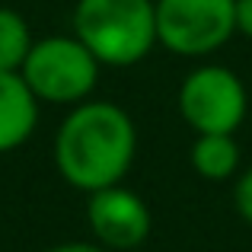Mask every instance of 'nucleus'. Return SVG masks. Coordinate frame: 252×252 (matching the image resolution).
Returning <instances> with one entry per match:
<instances>
[{"mask_svg": "<svg viewBox=\"0 0 252 252\" xmlns=\"http://www.w3.org/2000/svg\"><path fill=\"white\" fill-rule=\"evenodd\" d=\"M137 154V128L115 102L86 99L74 105L55 134V166L67 185L99 191L128 176Z\"/></svg>", "mask_w": 252, "mask_h": 252, "instance_id": "obj_1", "label": "nucleus"}, {"mask_svg": "<svg viewBox=\"0 0 252 252\" xmlns=\"http://www.w3.org/2000/svg\"><path fill=\"white\" fill-rule=\"evenodd\" d=\"M74 35L96 55L99 64L131 67L157 45L154 0H77Z\"/></svg>", "mask_w": 252, "mask_h": 252, "instance_id": "obj_2", "label": "nucleus"}, {"mask_svg": "<svg viewBox=\"0 0 252 252\" xmlns=\"http://www.w3.org/2000/svg\"><path fill=\"white\" fill-rule=\"evenodd\" d=\"M99 67L102 64L96 61V55L77 35H45L32 42L19 77L38 102L80 105L96 90Z\"/></svg>", "mask_w": 252, "mask_h": 252, "instance_id": "obj_3", "label": "nucleus"}, {"mask_svg": "<svg viewBox=\"0 0 252 252\" xmlns=\"http://www.w3.org/2000/svg\"><path fill=\"white\" fill-rule=\"evenodd\" d=\"M157 42L182 58H204L233 38L236 0H154Z\"/></svg>", "mask_w": 252, "mask_h": 252, "instance_id": "obj_4", "label": "nucleus"}, {"mask_svg": "<svg viewBox=\"0 0 252 252\" xmlns=\"http://www.w3.org/2000/svg\"><path fill=\"white\" fill-rule=\"evenodd\" d=\"M246 86L230 67L208 64L179 86V112L195 134H233L246 118Z\"/></svg>", "mask_w": 252, "mask_h": 252, "instance_id": "obj_5", "label": "nucleus"}, {"mask_svg": "<svg viewBox=\"0 0 252 252\" xmlns=\"http://www.w3.org/2000/svg\"><path fill=\"white\" fill-rule=\"evenodd\" d=\"M86 223H90L99 246L112 252H128V249H137L150 236L154 217H150L147 201L137 191L125 189L118 182V185H109V189L90 191Z\"/></svg>", "mask_w": 252, "mask_h": 252, "instance_id": "obj_6", "label": "nucleus"}, {"mask_svg": "<svg viewBox=\"0 0 252 252\" xmlns=\"http://www.w3.org/2000/svg\"><path fill=\"white\" fill-rule=\"evenodd\" d=\"M38 99L16 70H0V154L23 147L38 125Z\"/></svg>", "mask_w": 252, "mask_h": 252, "instance_id": "obj_7", "label": "nucleus"}, {"mask_svg": "<svg viewBox=\"0 0 252 252\" xmlns=\"http://www.w3.org/2000/svg\"><path fill=\"white\" fill-rule=\"evenodd\" d=\"M191 169L208 182H223L240 169V144L233 134H198L191 144Z\"/></svg>", "mask_w": 252, "mask_h": 252, "instance_id": "obj_8", "label": "nucleus"}, {"mask_svg": "<svg viewBox=\"0 0 252 252\" xmlns=\"http://www.w3.org/2000/svg\"><path fill=\"white\" fill-rule=\"evenodd\" d=\"M32 42L35 38H32L23 13L10 10V6H0V70H16L19 74Z\"/></svg>", "mask_w": 252, "mask_h": 252, "instance_id": "obj_9", "label": "nucleus"}, {"mask_svg": "<svg viewBox=\"0 0 252 252\" xmlns=\"http://www.w3.org/2000/svg\"><path fill=\"white\" fill-rule=\"evenodd\" d=\"M233 204H236V214L243 217L246 223H252V166L236 179V189H233Z\"/></svg>", "mask_w": 252, "mask_h": 252, "instance_id": "obj_10", "label": "nucleus"}, {"mask_svg": "<svg viewBox=\"0 0 252 252\" xmlns=\"http://www.w3.org/2000/svg\"><path fill=\"white\" fill-rule=\"evenodd\" d=\"M236 32L252 38V0H236Z\"/></svg>", "mask_w": 252, "mask_h": 252, "instance_id": "obj_11", "label": "nucleus"}, {"mask_svg": "<svg viewBox=\"0 0 252 252\" xmlns=\"http://www.w3.org/2000/svg\"><path fill=\"white\" fill-rule=\"evenodd\" d=\"M45 252H112L99 243H83V240H74V243H58V246H48Z\"/></svg>", "mask_w": 252, "mask_h": 252, "instance_id": "obj_12", "label": "nucleus"}]
</instances>
